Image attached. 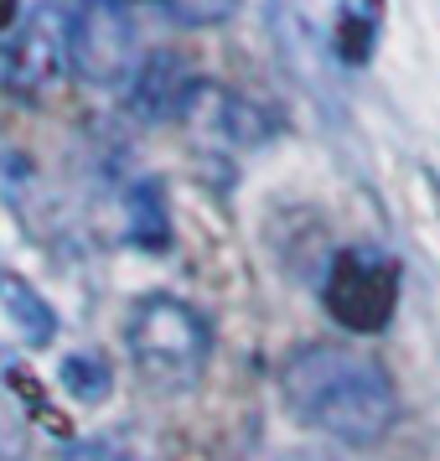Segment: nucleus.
I'll use <instances>...</instances> for the list:
<instances>
[{
    "mask_svg": "<svg viewBox=\"0 0 440 461\" xmlns=\"http://www.w3.org/2000/svg\"><path fill=\"white\" fill-rule=\"evenodd\" d=\"M125 52H130V26L120 16H109L99 5L73 16V63L84 68L94 84H120Z\"/></svg>",
    "mask_w": 440,
    "mask_h": 461,
    "instance_id": "obj_6",
    "label": "nucleus"
},
{
    "mask_svg": "<svg viewBox=\"0 0 440 461\" xmlns=\"http://www.w3.org/2000/svg\"><path fill=\"white\" fill-rule=\"evenodd\" d=\"M291 420L337 446H378L399 420V389L389 368L353 348H301L280 374Z\"/></svg>",
    "mask_w": 440,
    "mask_h": 461,
    "instance_id": "obj_1",
    "label": "nucleus"
},
{
    "mask_svg": "<svg viewBox=\"0 0 440 461\" xmlns=\"http://www.w3.org/2000/svg\"><path fill=\"white\" fill-rule=\"evenodd\" d=\"M58 384H63L73 399H84V404H99V399H109V389H114V368H109L99 353H73V357H63V368H58Z\"/></svg>",
    "mask_w": 440,
    "mask_h": 461,
    "instance_id": "obj_9",
    "label": "nucleus"
},
{
    "mask_svg": "<svg viewBox=\"0 0 440 461\" xmlns=\"http://www.w3.org/2000/svg\"><path fill=\"white\" fill-rule=\"evenodd\" d=\"M16 22V0H0V32Z\"/></svg>",
    "mask_w": 440,
    "mask_h": 461,
    "instance_id": "obj_12",
    "label": "nucleus"
},
{
    "mask_svg": "<svg viewBox=\"0 0 440 461\" xmlns=\"http://www.w3.org/2000/svg\"><path fill=\"white\" fill-rule=\"evenodd\" d=\"M125 353L156 394H192L212 363V327L192 301L166 291L140 295L125 316Z\"/></svg>",
    "mask_w": 440,
    "mask_h": 461,
    "instance_id": "obj_2",
    "label": "nucleus"
},
{
    "mask_svg": "<svg viewBox=\"0 0 440 461\" xmlns=\"http://www.w3.org/2000/svg\"><path fill=\"white\" fill-rule=\"evenodd\" d=\"M378 32H383V0H337L332 16V42L342 52V63L363 68L373 58Z\"/></svg>",
    "mask_w": 440,
    "mask_h": 461,
    "instance_id": "obj_7",
    "label": "nucleus"
},
{
    "mask_svg": "<svg viewBox=\"0 0 440 461\" xmlns=\"http://www.w3.org/2000/svg\"><path fill=\"white\" fill-rule=\"evenodd\" d=\"M192 99H197V68L182 52H150L130 88V109L146 120H176L192 109Z\"/></svg>",
    "mask_w": 440,
    "mask_h": 461,
    "instance_id": "obj_5",
    "label": "nucleus"
},
{
    "mask_svg": "<svg viewBox=\"0 0 440 461\" xmlns=\"http://www.w3.org/2000/svg\"><path fill=\"white\" fill-rule=\"evenodd\" d=\"M63 461H135V456H125L109 440H73V446H63Z\"/></svg>",
    "mask_w": 440,
    "mask_h": 461,
    "instance_id": "obj_11",
    "label": "nucleus"
},
{
    "mask_svg": "<svg viewBox=\"0 0 440 461\" xmlns=\"http://www.w3.org/2000/svg\"><path fill=\"white\" fill-rule=\"evenodd\" d=\"M0 306L11 312V321H16L31 342H47V337L58 332V321H52V312H47V301L31 291V285H22L16 275H0Z\"/></svg>",
    "mask_w": 440,
    "mask_h": 461,
    "instance_id": "obj_8",
    "label": "nucleus"
},
{
    "mask_svg": "<svg viewBox=\"0 0 440 461\" xmlns=\"http://www.w3.org/2000/svg\"><path fill=\"white\" fill-rule=\"evenodd\" d=\"M399 259L378 249H342L327 270V285H321V301L332 312L337 327H347L357 337H373L394 321L399 306Z\"/></svg>",
    "mask_w": 440,
    "mask_h": 461,
    "instance_id": "obj_3",
    "label": "nucleus"
},
{
    "mask_svg": "<svg viewBox=\"0 0 440 461\" xmlns=\"http://www.w3.org/2000/svg\"><path fill=\"white\" fill-rule=\"evenodd\" d=\"M130 208H135V218L140 223H130V239L135 244H146V249H166V208H156V187H140L135 197H130Z\"/></svg>",
    "mask_w": 440,
    "mask_h": 461,
    "instance_id": "obj_10",
    "label": "nucleus"
},
{
    "mask_svg": "<svg viewBox=\"0 0 440 461\" xmlns=\"http://www.w3.org/2000/svg\"><path fill=\"white\" fill-rule=\"evenodd\" d=\"M67 58H73V16L63 5H37V11H26V22L16 26V37L5 47V84L37 94L58 78Z\"/></svg>",
    "mask_w": 440,
    "mask_h": 461,
    "instance_id": "obj_4",
    "label": "nucleus"
}]
</instances>
